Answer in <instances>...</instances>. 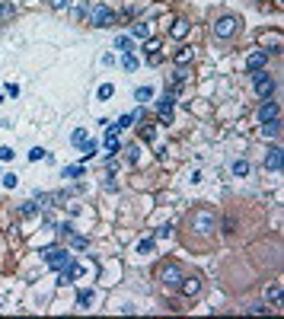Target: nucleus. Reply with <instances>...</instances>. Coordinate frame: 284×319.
Returning <instances> with one entry per match:
<instances>
[{
	"instance_id": "1",
	"label": "nucleus",
	"mask_w": 284,
	"mask_h": 319,
	"mask_svg": "<svg viewBox=\"0 0 284 319\" xmlns=\"http://www.w3.org/2000/svg\"><path fill=\"white\" fill-rule=\"evenodd\" d=\"M42 258H45L51 268H58V271H64V268L70 265V252H67V249H58V246H48V249H42Z\"/></svg>"
},
{
	"instance_id": "2",
	"label": "nucleus",
	"mask_w": 284,
	"mask_h": 319,
	"mask_svg": "<svg viewBox=\"0 0 284 319\" xmlns=\"http://www.w3.org/2000/svg\"><path fill=\"white\" fill-rule=\"evenodd\" d=\"M237 16H221V19H217L214 23V35L217 38H233L237 35Z\"/></svg>"
},
{
	"instance_id": "3",
	"label": "nucleus",
	"mask_w": 284,
	"mask_h": 319,
	"mask_svg": "<svg viewBox=\"0 0 284 319\" xmlns=\"http://www.w3.org/2000/svg\"><path fill=\"white\" fill-rule=\"evenodd\" d=\"M192 227L198 230V233H211V230L217 227V221H214V214H211V211H195L192 214Z\"/></svg>"
},
{
	"instance_id": "4",
	"label": "nucleus",
	"mask_w": 284,
	"mask_h": 319,
	"mask_svg": "<svg viewBox=\"0 0 284 319\" xmlns=\"http://www.w3.org/2000/svg\"><path fill=\"white\" fill-rule=\"evenodd\" d=\"M255 93L259 96H271L275 93V80L268 74H262V70H255Z\"/></svg>"
},
{
	"instance_id": "5",
	"label": "nucleus",
	"mask_w": 284,
	"mask_h": 319,
	"mask_svg": "<svg viewBox=\"0 0 284 319\" xmlns=\"http://www.w3.org/2000/svg\"><path fill=\"white\" fill-rule=\"evenodd\" d=\"M93 26H99V29H106V26H112V10H109L106 3H99V7H93Z\"/></svg>"
},
{
	"instance_id": "6",
	"label": "nucleus",
	"mask_w": 284,
	"mask_h": 319,
	"mask_svg": "<svg viewBox=\"0 0 284 319\" xmlns=\"http://www.w3.org/2000/svg\"><path fill=\"white\" fill-rule=\"evenodd\" d=\"M160 278H163V284H166V287H176V284L182 281V268H179L176 262H173V265H166V268H163V274H160Z\"/></svg>"
},
{
	"instance_id": "7",
	"label": "nucleus",
	"mask_w": 284,
	"mask_h": 319,
	"mask_svg": "<svg viewBox=\"0 0 284 319\" xmlns=\"http://www.w3.org/2000/svg\"><path fill=\"white\" fill-rule=\"evenodd\" d=\"M265 64H268V51H252L249 58H246V70H252V74L262 70Z\"/></svg>"
},
{
	"instance_id": "8",
	"label": "nucleus",
	"mask_w": 284,
	"mask_h": 319,
	"mask_svg": "<svg viewBox=\"0 0 284 319\" xmlns=\"http://www.w3.org/2000/svg\"><path fill=\"white\" fill-rule=\"evenodd\" d=\"M179 287H182L185 297H195V294H201V278H195V274H192V278H185V274H182Z\"/></svg>"
},
{
	"instance_id": "9",
	"label": "nucleus",
	"mask_w": 284,
	"mask_h": 319,
	"mask_svg": "<svg viewBox=\"0 0 284 319\" xmlns=\"http://www.w3.org/2000/svg\"><path fill=\"white\" fill-rule=\"evenodd\" d=\"M281 163H284V150L281 147H271L268 157H265V169H281Z\"/></svg>"
},
{
	"instance_id": "10",
	"label": "nucleus",
	"mask_w": 284,
	"mask_h": 319,
	"mask_svg": "<svg viewBox=\"0 0 284 319\" xmlns=\"http://www.w3.org/2000/svg\"><path fill=\"white\" fill-rule=\"evenodd\" d=\"M173 102H176V99L169 96V93H166V96L160 99V106H157V112H160V118H163V122H169V118H173Z\"/></svg>"
},
{
	"instance_id": "11",
	"label": "nucleus",
	"mask_w": 284,
	"mask_h": 319,
	"mask_svg": "<svg viewBox=\"0 0 284 319\" xmlns=\"http://www.w3.org/2000/svg\"><path fill=\"white\" fill-rule=\"evenodd\" d=\"M192 61H195V48L182 45V48H179V51H176V64H179V67H189V64H192Z\"/></svg>"
},
{
	"instance_id": "12",
	"label": "nucleus",
	"mask_w": 284,
	"mask_h": 319,
	"mask_svg": "<svg viewBox=\"0 0 284 319\" xmlns=\"http://www.w3.org/2000/svg\"><path fill=\"white\" fill-rule=\"evenodd\" d=\"M259 118H262V122H275V118H278V102H262Z\"/></svg>"
},
{
	"instance_id": "13",
	"label": "nucleus",
	"mask_w": 284,
	"mask_h": 319,
	"mask_svg": "<svg viewBox=\"0 0 284 319\" xmlns=\"http://www.w3.org/2000/svg\"><path fill=\"white\" fill-rule=\"evenodd\" d=\"M106 150H109V153H118V150H122V144H118V131H115V128H109V131H106Z\"/></svg>"
},
{
	"instance_id": "14",
	"label": "nucleus",
	"mask_w": 284,
	"mask_h": 319,
	"mask_svg": "<svg viewBox=\"0 0 284 319\" xmlns=\"http://www.w3.org/2000/svg\"><path fill=\"white\" fill-rule=\"evenodd\" d=\"M169 35H173V38H185V35H189V23H185V19H176L173 29H169Z\"/></svg>"
},
{
	"instance_id": "15",
	"label": "nucleus",
	"mask_w": 284,
	"mask_h": 319,
	"mask_svg": "<svg viewBox=\"0 0 284 319\" xmlns=\"http://www.w3.org/2000/svg\"><path fill=\"white\" fill-rule=\"evenodd\" d=\"M262 125H265V128H262V137H278L281 134V122H278V118L275 122H262Z\"/></svg>"
},
{
	"instance_id": "16",
	"label": "nucleus",
	"mask_w": 284,
	"mask_h": 319,
	"mask_svg": "<svg viewBox=\"0 0 284 319\" xmlns=\"http://www.w3.org/2000/svg\"><path fill=\"white\" fill-rule=\"evenodd\" d=\"M131 35L144 42V38H150V26H147V23H134V26H131Z\"/></svg>"
},
{
	"instance_id": "17",
	"label": "nucleus",
	"mask_w": 284,
	"mask_h": 319,
	"mask_svg": "<svg viewBox=\"0 0 284 319\" xmlns=\"http://www.w3.org/2000/svg\"><path fill=\"white\" fill-rule=\"evenodd\" d=\"M96 150H99V147H96V141H83V144H80V157H83V160L96 157Z\"/></svg>"
},
{
	"instance_id": "18",
	"label": "nucleus",
	"mask_w": 284,
	"mask_h": 319,
	"mask_svg": "<svg viewBox=\"0 0 284 319\" xmlns=\"http://www.w3.org/2000/svg\"><path fill=\"white\" fill-rule=\"evenodd\" d=\"M262 45H265V48H275V51H281V35H262Z\"/></svg>"
},
{
	"instance_id": "19",
	"label": "nucleus",
	"mask_w": 284,
	"mask_h": 319,
	"mask_svg": "<svg viewBox=\"0 0 284 319\" xmlns=\"http://www.w3.org/2000/svg\"><path fill=\"white\" fill-rule=\"evenodd\" d=\"M77 303L83 306V310H90V306H93V290H80V294H77Z\"/></svg>"
},
{
	"instance_id": "20",
	"label": "nucleus",
	"mask_w": 284,
	"mask_h": 319,
	"mask_svg": "<svg viewBox=\"0 0 284 319\" xmlns=\"http://www.w3.org/2000/svg\"><path fill=\"white\" fill-rule=\"evenodd\" d=\"M150 96H154V90H150V86H138V90H134V99H138V102H147Z\"/></svg>"
},
{
	"instance_id": "21",
	"label": "nucleus",
	"mask_w": 284,
	"mask_h": 319,
	"mask_svg": "<svg viewBox=\"0 0 284 319\" xmlns=\"http://www.w3.org/2000/svg\"><path fill=\"white\" fill-rule=\"evenodd\" d=\"M173 83H176V90H179V86H185V83H189V74H185V67H179L176 74H173Z\"/></svg>"
},
{
	"instance_id": "22",
	"label": "nucleus",
	"mask_w": 284,
	"mask_h": 319,
	"mask_svg": "<svg viewBox=\"0 0 284 319\" xmlns=\"http://www.w3.org/2000/svg\"><path fill=\"white\" fill-rule=\"evenodd\" d=\"M115 48H118V51H125V54H131V38L128 35H118L115 38Z\"/></svg>"
},
{
	"instance_id": "23",
	"label": "nucleus",
	"mask_w": 284,
	"mask_h": 319,
	"mask_svg": "<svg viewBox=\"0 0 284 319\" xmlns=\"http://www.w3.org/2000/svg\"><path fill=\"white\" fill-rule=\"evenodd\" d=\"M154 252V239H141L138 243V255H150Z\"/></svg>"
},
{
	"instance_id": "24",
	"label": "nucleus",
	"mask_w": 284,
	"mask_h": 319,
	"mask_svg": "<svg viewBox=\"0 0 284 319\" xmlns=\"http://www.w3.org/2000/svg\"><path fill=\"white\" fill-rule=\"evenodd\" d=\"M70 246H74V249H86L90 239H86V236H74V233H70Z\"/></svg>"
},
{
	"instance_id": "25",
	"label": "nucleus",
	"mask_w": 284,
	"mask_h": 319,
	"mask_svg": "<svg viewBox=\"0 0 284 319\" xmlns=\"http://www.w3.org/2000/svg\"><path fill=\"white\" fill-rule=\"evenodd\" d=\"M144 51L157 54V51H160V38H144Z\"/></svg>"
},
{
	"instance_id": "26",
	"label": "nucleus",
	"mask_w": 284,
	"mask_h": 319,
	"mask_svg": "<svg viewBox=\"0 0 284 319\" xmlns=\"http://www.w3.org/2000/svg\"><path fill=\"white\" fill-rule=\"evenodd\" d=\"M70 141H74V144H83V141H90V134H86V128H77V131H74V137H70Z\"/></svg>"
},
{
	"instance_id": "27",
	"label": "nucleus",
	"mask_w": 284,
	"mask_h": 319,
	"mask_svg": "<svg viewBox=\"0 0 284 319\" xmlns=\"http://www.w3.org/2000/svg\"><path fill=\"white\" fill-rule=\"evenodd\" d=\"M249 173V163H246V160H237V163H233V175H246Z\"/></svg>"
},
{
	"instance_id": "28",
	"label": "nucleus",
	"mask_w": 284,
	"mask_h": 319,
	"mask_svg": "<svg viewBox=\"0 0 284 319\" xmlns=\"http://www.w3.org/2000/svg\"><path fill=\"white\" fill-rule=\"evenodd\" d=\"M64 175H67V179H80V175H83V166H64Z\"/></svg>"
},
{
	"instance_id": "29",
	"label": "nucleus",
	"mask_w": 284,
	"mask_h": 319,
	"mask_svg": "<svg viewBox=\"0 0 284 319\" xmlns=\"http://www.w3.org/2000/svg\"><path fill=\"white\" fill-rule=\"evenodd\" d=\"M112 93H115V86H112V83H102L99 86V99H112Z\"/></svg>"
},
{
	"instance_id": "30",
	"label": "nucleus",
	"mask_w": 284,
	"mask_h": 319,
	"mask_svg": "<svg viewBox=\"0 0 284 319\" xmlns=\"http://www.w3.org/2000/svg\"><path fill=\"white\" fill-rule=\"evenodd\" d=\"M268 300H271V303H275V306L281 303V287H278V284H275V287L268 290Z\"/></svg>"
},
{
	"instance_id": "31",
	"label": "nucleus",
	"mask_w": 284,
	"mask_h": 319,
	"mask_svg": "<svg viewBox=\"0 0 284 319\" xmlns=\"http://www.w3.org/2000/svg\"><path fill=\"white\" fill-rule=\"evenodd\" d=\"M19 214H23V217H32V214H35V205H32V201H23V207H19Z\"/></svg>"
},
{
	"instance_id": "32",
	"label": "nucleus",
	"mask_w": 284,
	"mask_h": 319,
	"mask_svg": "<svg viewBox=\"0 0 284 319\" xmlns=\"http://www.w3.org/2000/svg\"><path fill=\"white\" fill-rule=\"evenodd\" d=\"M45 157H48V153L42 150V147H35V150H29V160H32V163H35V160H45Z\"/></svg>"
},
{
	"instance_id": "33",
	"label": "nucleus",
	"mask_w": 284,
	"mask_h": 319,
	"mask_svg": "<svg viewBox=\"0 0 284 319\" xmlns=\"http://www.w3.org/2000/svg\"><path fill=\"white\" fill-rule=\"evenodd\" d=\"M169 236H173V227H169V223H166V227H160V230H157V239H169Z\"/></svg>"
},
{
	"instance_id": "34",
	"label": "nucleus",
	"mask_w": 284,
	"mask_h": 319,
	"mask_svg": "<svg viewBox=\"0 0 284 319\" xmlns=\"http://www.w3.org/2000/svg\"><path fill=\"white\" fill-rule=\"evenodd\" d=\"M138 67V58L134 54H125V70H134Z\"/></svg>"
},
{
	"instance_id": "35",
	"label": "nucleus",
	"mask_w": 284,
	"mask_h": 319,
	"mask_svg": "<svg viewBox=\"0 0 284 319\" xmlns=\"http://www.w3.org/2000/svg\"><path fill=\"white\" fill-rule=\"evenodd\" d=\"M134 122V115H122V118H118V128L115 131H122V128H128V125Z\"/></svg>"
},
{
	"instance_id": "36",
	"label": "nucleus",
	"mask_w": 284,
	"mask_h": 319,
	"mask_svg": "<svg viewBox=\"0 0 284 319\" xmlns=\"http://www.w3.org/2000/svg\"><path fill=\"white\" fill-rule=\"evenodd\" d=\"M265 310H268L265 303H249V306H246V313H265Z\"/></svg>"
},
{
	"instance_id": "37",
	"label": "nucleus",
	"mask_w": 284,
	"mask_h": 319,
	"mask_svg": "<svg viewBox=\"0 0 284 319\" xmlns=\"http://www.w3.org/2000/svg\"><path fill=\"white\" fill-rule=\"evenodd\" d=\"M138 157H141V147H128V160H131V163H138Z\"/></svg>"
},
{
	"instance_id": "38",
	"label": "nucleus",
	"mask_w": 284,
	"mask_h": 319,
	"mask_svg": "<svg viewBox=\"0 0 284 319\" xmlns=\"http://www.w3.org/2000/svg\"><path fill=\"white\" fill-rule=\"evenodd\" d=\"M3 185H7V189H16V175L7 173V175H3Z\"/></svg>"
},
{
	"instance_id": "39",
	"label": "nucleus",
	"mask_w": 284,
	"mask_h": 319,
	"mask_svg": "<svg viewBox=\"0 0 284 319\" xmlns=\"http://www.w3.org/2000/svg\"><path fill=\"white\" fill-rule=\"evenodd\" d=\"M0 160H13V147H0Z\"/></svg>"
},
{
	"instance_id": "40",
	"label": "nucleus",
	"mask_w": 284,
	"mask_h": 319,
	"mask_svg": "<svg viewBox=\"0 0 284 319\" xmlns=\"http://www.w3.org/2000/svg\"><path fill=\"white\" fill-rule=\"evenodd\" d=\"M51 7L54 10H64V7H70V0H51Z\"/></svg>"
},
{
	"instance_id": "41",
	"label": "nucleus",
	"mask_w": 284,
	"mask_h": 319,
	"mask_svg": "<svg viewBox=\"0 0 284 319\" xmlns=\"http://www.w3.org/2000/svg\"><path fill=\"white\" fill-rule=\"evenodd\" d=\"M0 16H13V7L10 3H0Z\"/></svg>"
},
{
	"instance_id": "42",
	"label": "nucleus",
	"mask_w": 284,
	"mask_h": 319,
	"mask_svg": "<svg viewBox=\"0 0 284 319\" xmlns=\"http://www.w3.org/2000/svg\"><path fill=\"white\" fill-rule=\"evenodd\" d=\"M58 233H61V236H70L74 230H70V223H61V227H58Z\"/></svg>"
},
{
	"instance_id": "43",
	"label": "nucleus",
	"mask_w": 284,
	"mask_h": 319,
	"mask_svg": "<svg viewBox=\"0 0 284 319\" xmlns=\"http://www.w3.org/2000/svg\"><path fill=\"white\" fill-rule=\"evenodd\" d=\"M29 3H32V0H29Z\"/></svg>"
}]
</instances>
